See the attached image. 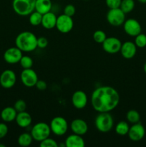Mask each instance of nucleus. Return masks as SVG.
<instances>
[{"instance_id":"nucleus-1","label":"nucleus","mask_w":146,"mask_h":147,"mask_svg":"<svg viewBox=\"0 0 146 147\" xmlns=\"http://www.w3.org/2000/svg\"><path fill=\"white\" fill-rule=\"evenodd\" d=\"M119 103L120 94L111 86H100L92 93V106L98 113L112 111L118 106Z\"/></svg>"},{"instance_id":"nucleus-2","label":"nucleus","mask_w":146,"mask_h":147,"mask_svg":"<svg viewBox=\"0 0 146 147\" xmlns=\"http://www.w3.org/2000/svg\"><path fill=\"white\" fill-rule=\"evenodd\" d=\"M15 44L16 47L22 52L30 53L37 49V37L31 32H21L16 37Z\"/></svg>"},{"instance_id":"nucleus-3","label":"nucleus","mask_w":146,"mask_h":147,"mask_svg":"<svg viewBox=\"0 0 146 147\" xmlns=\"http://www.w3.org/2000/svg\"><path fill=\"white\" fill-rule=\"evenodd\" d=\"M94 125L100 132L107 133L113 129L114 120L109 112L99 113L94 120Z\"/></svg>"},{"instance_id":"nucleus-4","label":"nucleus","mask_w":146,"mask_h":147,"mask_svg":"<svg viewBox=\"0 0 146 147\" xmlns=\"http://www.w3.org/2000/svg\"><path fill=\"white\" fill-rule=\"evenodd\" d=\"M35 2L36 0H13V10L21 17L29 16L34 11Z\"/></svg>"},{"instance_id":"nucleus-5","label":"nucleus","mask_w":146,"mask_h":147,"mask_svg":"<svg viewBox=\"0 0 146 147\" xmlns=\"http://www.w3.org/2000/svg\"><path fill=\"white\" fill-rule=\"evenodd\" d=\"M51 132L50 125L44 122H39L33 126L30 134L34 141L40 142L50 137Z\"/></svg>"},{"instance_id":"nucleus-6","label":"nucleus","mask_w":146,"mask_h":147,"mask_svg":"<svg viewBox=\"0 0 146 147\" xmlns=\"http://www.w3.org/2000/svg\"><path fill=\"white\" fill-rule=\"evenodd\" d=\"M50 129L54 135L58 136H63L68 130V123L64 117L56 116L50 122Z\"/></svg>"},{"instance_id":"nucleus-7","label":"nucleus","mask_w":146,"mask_h":147,"mask_svg":"<svg viewBox=\"0 0 146 147\" xmlns=\"http://www.w3.org/2000/svg\"><path fill=\"white\" fill-rule=\"evenodd\" d=\"M107 21L113 27H119L123 24L125 21V13L119 8L110 9L106 15Z\"/></svg>"},{"instance_id":"nucleus-8","label":"nucleus","mask_w":146,"mask_h":147,"mask_svg":"<svg viewBox=\"0 0 146 147\" xmlns=\"http://www.w3.org/2000/svg\"><path fill=\"white\" fill-rule=\"evenodd\" d=\"M73 27H74V22L72 17H69L64 14L57 17L56 28L59 32L62 34H67L72 31Z\"/></svg>"},{"instance_id":"nucleus-9","label":"nucleus","mask_w":146,"mask_h":147,"mask_svg":"<svg viewBox=\"0 0 146 147\" xmlns=\"http://www.w3.org/2000/svg\"><path fill=\"white\" fill-rule=\"evenodd\" d=\"M21 83L27 88H31L35 86L38 79L37 73L32 68L24 69L20 76Z\"/></svg>"},{"instance_id":"nucleus-10","label":"nucleus","mask_w":146,"mask_h":147,"mask_svg":"<svg viewBox=\"0 0 146 147\" xmlns=\"http://www.w3.org/2000/svg\"><path fill=\"white\" fill-rule=\"evenodd\" d=\"M102 45L104 52L109 54H115L120 51L122 42L117 37H109L105 39Z\"/></svg>"},{"instance_id":"nucleus-11","label":"nucleus","mask_w":146,"mask_h":147,"mask_svg":"<svg viewBox=\"0 0 146 147\" xmlns=\"http://www.w3.org/2000/svg\"><path fill=\"white\" fill-rule=\"evenodd\" d=\"M123 28L127 34L131 37H135L141 33L142 27L140 22L135 19H128L123 23Z\"/></svg>"},{"instance_id":"nucleus-12","label":"nucleus","mask_w":146,"mask_h":147,"mask_svg":"<svg viewBox=\"0 0 146 147\" xmlns=\"http://www.w3.org/2000/svg\"><path fill=\"white\" fill-rule=\"evenodd\" d=\"M22 55V51L17 47H9L4 52V60L9 64H16L19 63Z\"/></svg>"},{"instance_id":"nucleus-13","label":"nucleus","mask_w":146,"mask_h":147,"mask_svg":"<svg viewBox=\"0 0 146 147\" xmlns=\"http://www.w3.org/2000/svg\"><path fill=\"white\" fill-rule=\"evenodd\" d=\"M145 134V129L140 122L132 125L127 133L129 139L133 142H139L142 140L144 138Z\"/></svg>"},{"instance_id":"nucleus-14","label":"nucleus","mask_w":146,"mask_h":147,"mask_svg":"<svg viewBox=\"0 0 146 147\" xmlns=\"http://www.w3.org/2000/svg\"><path fill=\"white\" fill-rule=\"evenodd\" d=\"M17 76L15 73L11 70H5L0 76V85L4 88H11L15 85Z\"/></svg>"},{"instance_id":"nucleus-15","label":"nucleus","mask_w":146,"mask_h":147,"mask_svg":"<svg viewBox=\"0 0 146 147\" xmlns=\"http://www.w3.org/2000/svg\"><path fill=\"white\" fill-rule=\"evenodd\" d=\"M88 102L87 94L83 90H77L72 96V103L74 107L77 109H83L86 107Z\"/></svg>"},{"instance_id":"nucleus-16","label":"nucleus","mask_w":146,"mask_h":147,"mask_svg":"<svg viewBox=\"0 0 146 147\" xmlns=\"http://www.w3.org/2000/svg\"><path fill=\"white\" fill-rule=\"evenodd\" d=\"M70 129L73 134L83 136L88 131V125L83 119H75L70 123Z\"/></svg>"},{"instance_id":"nucleus-17","label":"nucleus","mask_w":146,"mask_h":147,"mask_svg":"<svg viewBox=\"0 0 146 147\" xmlns=\"http://www.w3.org/2000/svg\"><path fill=\"white\" fill-rule=\"evenodd\" d=\"M120 52L124 58L132 59L135 57L137 53V46L133 42H125L124 43H122Z\"/></svg>"},{"instance_id":"nucleus-18","label":"nucleus","mask_w":146,"mask_h":147,"mask_svg":"<svg viewBox=\"0 0 146 147\" xmlns=\"http://www.w3.org/2000/svg\"><path fill=\"white\" fill-rule=\"evenodd\" d=\"M57 17L55 14L52 11L45 13L42 14V26L44 29L47 30H52L56 27V23H57Z\"/></svg>"},{"instance_id":"nucleus-19","label":"nucleus","mask_w":146,"mask_h":147,"mask_svg":"<svg viewBox=\"0 0 146 147\" xmlns=\"http://www.w3.org/2000/svg\"><path fill=\"white\" fill-rule=\"evenodd\" d=\"M15 121L19 127L27 128L31 124L32 119H31V115L27 113L26 111H24L17 113Z\"/></svg>"},{"instance_id":"nucleus-20","label":"nucleus","mask_w":146,"mask_h":147,"mask_svg":"<svg viewBox=\"0 0 146 147\" xmlns=\"http://www.w3.org/2000/svg\"><path fill=\"white\" fill-rule=\"evenodd\" d=\"M66 147H84L85 146L84 140L80 135L73 134L67 136L65 139Z\"/></svg>"},{"instance_id":"nucleus-21","label":"nucleus","mask_w":146,"mask_h":147,"mask_svg":"<svg viewBox=\"0 0 146 147\" xmlns=\"http://www.w3.org/2000/svg\"><path fill=\"white\" fill-rule=\"evenodd\" d=\"M52 7V4L51 0H36L34 10L40 12V14H44L51 11Z\"/></svg>"},{"instance_id":"nucleus-22","label":"nucleus","mask_w":146,"mask_h":147,"mask_svg":"<svg viewBox=\"0 0 146 147\" xmlns=\"http://www.w3.org/2000/svg\"><path fill=\"white\" fill-rule=\"evenodd\" d=\"M17 115V112L15 109L10 106L4 108L1 112V118L4 122H11L15 121Z\"/></svg>"},{"instance_id":"nucleus-23","label":"nucleus","mask_w":146,"mask_h":147,"mask_svg":"<svg viewBox=\"0 0 146 147\" xmlns=\"http://www.w3.org/2000/svg\"><path fill=\"white\" fill-rule=\"evenodd\" d=\"M34 140L31 136V134L27 133H22L21 134H20L18 137V142L19 145L21 147H27L31 145V144L32 143V141Z\"/></svg>"},{"instance_id":"nucleus-24","label":"nucleus","mask_w":146,"mask_h":147,"mask_svg":"<svg viewBox=\"0 0 146 147\" xmlns=\"http://www.w3.org/2000/svg\"><path fill=\"white\" fill-rule=\"evenodd\" d=\"M129 129H130V126H129V124L127 122L124 121L118 122L116 124L115 128V131L116 134L120 135V136L127 135Z\"/></svg>"},{"instance_id":"nucleus-25","label":"nucleus","mask_w":146,"mask_h":147,"mask_svg":"<svg viewBox=\"0 0 146 147\" xmlns=\"http://www.w3.org/2000/svg\"><path fill=\"white\" fill-rule=\"evenodd\" d=\"M42 14L34 10L29 15V22L32 26H38L41 24Z\"/></svg>"},{"instance_id":"nucleus-26","label":"nucleus","mask_w":146,"mask_h":147,"mask_svg":"<svg viewBox=\"0 0 146 147\" xmlns=\"http://www.w3.org/2000/svg\"><path fill=\"white\" fill-rule=\"evenodd\" d=\"M126 119H127V121L132 124L138 123L140 120V113L136 110H130L127 111V114H126Z\"/></svg>"},{"instance_id":"nucleus-27","label":"nucleus","mask_w":146,"mask_h":147,"mask_svg":"<svg viewBox=\"0 0 146 147\" xmlns=\"http://www.w3.org/2000/svg\"><path fill=\"white\" fill-rule=\"evenodd\" d=\"M120 8L125 14L131 12L135 8L134 0H122Z\"/></svg>"},{"instance_id":"nucleus-28","label":"nucleus","mask_w":146,"mask_h":147,"mask_svg":"<svg viewBox=\"0 0 146 147\" xmlns=\"http://www.w3.org/2000/svg\"><path fill=\"white\" fill-rule=\"evenodd\" d=\"M19 63L23 69H28L32 67L34 62H33L32 58L30 57L29 56L22 55L19 61Z\"/></svg>"},{"instance_id":"nucleus-29","label":"nucleus","mask_w":146,"mask_h":147,"mask_svg":"<svg viewBox=\"0 0 146 147\" xmlns=\"http://www.w3.org/2000/svg\"><path fill=\"white\" fill-rule=\"evenodd\" d=\"M92 37L95 42L99 43V44H102L103 42L107 38V35H106L105 32L102 30H96L93 33Z\"/></svg>"},{"instance_id":"nucleus-30","label":"nucleus","mask_w":146,"mask_h":147,"mask_svg":"<svg viewBox=\"0 0 146 147\" xmlns=\"http://www.w3.org/2000/svg\"><path fill=\"white\" fill-rule=\"evenodd\" d=\"M135 44L137 47L143 48L146 46V35L143 33H140L135 36Z\"/></svg>"},{"instance_id":"nucleus-31","label":"nucleus","mask_w":146,"mask_h":147,"mask_svg":"<svg viewBox=\"0 0 146 147\" xmlns=\"http://www.w3.org/2000/svg\"><path fill=\"white\" fill-rule=\"evenodd\" d=\"M40 146L41 147H58V144L54 139L47 137V139L40 142Z\"/></svg>"},{"instance_id":"nucleus-32","label":"nucleus","mask_w":146,"mask_h":147,"mask_svg":"<svg viewBox=\"0 0 146 147\" xmlns=\"http://www.w3.org/2000/svg\"><path fill=\"white\" fill-rule=\"evenodd\" d=\"M13 107L15 109L17 113H19V112H22L26 111V109H27V103L22 99H19V100H17L14 103Z\"/></svg>"},{"instance_id":"nucleus-33","label":"nucleus","mask_w":146,"mask_h":147,"mask_svg":"<svg viewBox=\"0 0 146 147\" xmlns=\"http://www.w3.org/2000/svg\"><path fill=\"white\" fill-rule=\"evenodd\" d=\"M76 12V9L75 7L72 4H67V6H65L64 9V14L66 15L69 16V17H72L74 15Z\"/></svg>"},{"instance_id":"nucleus-34","label":"nucleus","mask_w":146,"mask_h":147,"mask_svg":"<svg viewBox=\"0 0 146 147\" xmlns=\"http://www.w3.org/2000/svg\"><path fill=\"white\" fill-rule=\"evenodd\" d=\"M122 0H105V4L109 9L119 8Z\"/></svg>"},{"instance_id":"nucleus-35","label":"nucleus","mask_w":146,"mask_h":147,"mask_svg":"<svg viewBox=\"0 0 146 147\" xmlns=\"http://www.w3.org/2000/svg\"><path fill=\"white\" fill-rule=\"evenodd\" d=\"M48 45V40L46 37H37V47L39 48H45Z\"/></svg>"},{"instance_id":"nucleus-36","label":"nucleus","mask_w":146,"mask_h":147,"mask_svg":"<svg viewBox=\"0 0 146 147\" xmlns=\"http://www.w3.org/2000/svg\"><path fill=\"white\" fill-rule=\"evenodd\" d=\"M8 126L4 123H0V139L7 136L8 133Z\"/></svg>"},{"instance_id":"nucleus-37","label":"nucleus","mask_w":146,"mask_h":147,"mask_svg":"<svg viewBox=\"0 0 146 147\" xmlns=\"http://www.w3.org/2000/svg\"><path fill=\"white\" fill-rule=\"evenodd\" d=\"M35 87L38 89L39 90H44L47 89V84L44 80H37V83L35 85Z\"/></svg>"},{"instance_id":"nucleus-38","label":"nucleus","mask_w":146,"mask_h":147,"mask_svg":"<svg viewBox=\"0 0 146 147\" xmlns=\"http://www.w3.org/2000/svg\"><path fill=\"white\" fill-rule=\"evenodd\" d=\"M139 2L142 3V4H145L146 3V0H137Z\"/></svg>"},{"instance_id":"nucleus-39","label":"nucleus","mask_w":146,"mask_h":147,"mask_svg":"<svg viewBox=\"0 0 146 147\" xmlns=\"http://www.w3.org/2000/svg\"><path fill=\"white\" fill-rule=\"evenodd\" d=\"M143 70H144L145 73H146V63L144 64V66H143Z\"/></svg>"},{"instance_id":"nucleus-40","label":"nucleus","mask_w":146,"mask_h":147,"mask_svg":"<svg viewBox=\"0 0 146 147\" xmlns=\"http://www.w3.org/2000/svg\"><path fill=\"white\" fill-rule=\"evenodd\" d=\"M0 146H1V147H5V145H2V144H0Z\"/></svg>"},{"instance_id":"nucleus-41","label":"nucleus","mask_w":146,"mask_h":147,"mask_svg":"<svg viewBox=\"0 0 146 147\" xmlns=\"http://www.w3.org/2000/svg\"><path fill=\"white\" fill-rule=\"evenodd\" d=\"M84 1H89V0H84Z\"/></svg>"}]
</instances>
